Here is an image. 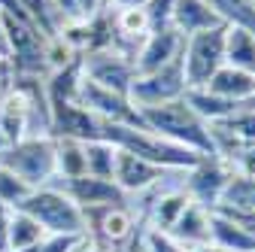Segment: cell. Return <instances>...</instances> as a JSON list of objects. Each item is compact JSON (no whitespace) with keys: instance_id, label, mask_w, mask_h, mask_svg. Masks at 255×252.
<instances>
[{"instance_id":"1","label":"cell","mask_w":255,"mask_h":252,"mask_svg":"<svg viewBox=\"0 0 255 252\" xmlns=\"http://www.w3.org/2000/svg\"><path fill=\"white\" fill-rule=\"evenodd\" d=\"M140 125L155 134H161L164 140H173L198 155H213V134L210 125L188 107L185 98L170 101V104H158V107H143L137 110Z\"/></svg>"},{"instance_id":"2","label":"cell","mask_w":255,"mask_h":252,"mask_svg":"<svg viewBox=\"0 0 255 252\" xmlns=\"http://www.w3.org/2000/svg\"><path fill=\"white\" fill-rule=\"evenodd\" d=\"M107 140L125 152L137 155V158L149 161V164H158L164 170H188L195 167L204 155L191 152L173 140H164L161 134H155L149 128H143V125H107Z\"/></svg>"},{"instance_id":"3","label":"cell","mask_w":255,"mask_h":252,"mask_svg":"<svg viewBox=\"0 0 255 252\" xmlns=\"http://www.w3.org/2000/svg\"><path fill=\"white\" fill-rule=\"evenodd\" d=\"M15 210L27 213L30 219H37L46 234H85V213L55 182L34 188Z\"/></svg>"},{"instance_id":"4","label":"cell","mask_w":255,"mask_h":252,"mask_svg":"<svg viewBox=\"0 0 255 252\" xmlns=\"http://www.w3.org/2000/svg\"><path fill=\"white\" fill-rule=\"evenodd\" d=\"M0 167L12 170L18 179H24L30 188H43L58 179V164H55V137L52 134H37L24 137L0 152Z\"/></svg>"},{"instance_id":"5","label":"cell","mask_w":255,"mask_h":252,"mask_svg":"<svg viewBox=\"0 0 255 252\" xmlns=\"http://www.w3.org/2000/svg\"><path fill=\"white\" fill-rule=\"evenodd\" d=\"M182 73L188 88H204L219 67H225V24L191 34L182 43Z\"/></svg>"},{"instance_id":"6","label":"cell","mask_w":255,"mask_h":252,"mask_svg":"<svg viewBox=\"0 0 255 252\" xmlns=\"http://www.w3.org/2000/svg\"><path fill=\"white\" fill-rule=\"evenodd\" d=\"M185 73H182V58L170 61V64L149 70V73H137L131 82V91H128V101L134 104V110L143 107H158V104H170L185 98Z\"/></svg>"},{"instance_id":"7","label":"cell","mask_w":255,"mask_h":252,"mask_svg":"<svg viewBox=\"0 0 255 252\" xmlns=\"http://www.w3.org/2000/svg\"><path fill=\"white\" fill-rule=\"evenodd\" d=\"M79 70L85 79H91L94 85L101 88H110L116 94H125L131 91V82L137 76L134 70V58L125 55L119 49H94V52H82L79 55Z\"/></svg>"},{"instance_id":"8","label":"cell","mask_w":255,"mask_h":252,"mask_svg":"<svg viewBox=\"0 0 255 252\" xmlns=\"http://www.w3.org/2000/svg\"><path fill=\"white\" fill-rule=\"evenodd\" d=\"M228 179H231V167L222 161L219 155H204L195 167H188L182 173V188L195 204L213 210L219 204L222 192H225Z\"/></svg>"},{"instance_id":"9","label":"cell","mask_w":255,"mask_h":252,"mask_svg":"<svg viewBox=\"0 0 255 252\" xmlns=\"http://www.w3.org/2000/svg\"><path fill=\"white\" fill-rule=\"evenodd\" d=\"M73 104L85 107L88 113H94V116L104 119V122H113V125H140V116H137L134 104L128 101L125 94H116L110 88H101V85H94L85 76H79Z\"/></svg>"},{"instance_id":"10","label":"cell","mask_w":255,"mask_h":252,"mask_svg":"<svg viewBox=\"0 0 255 252\" xmlns=\"http://www.w3.org/2000/svg\"><path fill=\"white\" fill-rule=\"evenodd\" d=\"M173 173H182V170H164V167L149 164V161H143V158H137V155H131V152H125V149L116 146L113 182L122 188L128 198H137V195L149 192V188H155L158 182H164Z\"/></svg>"},{"instance_id":"11","label":"cell","mask_w":255,"mask_h":252,"mask_svg":"<svg viewBox=\"0 0 255 252\" xmlns=\"http://www.w3.org/2000/svg\"><path fill=\"white\" fill-rule=\"evenodd\" d=\"M55 185H61L70 195V201L79 210H98V207H128V195L113 182V179H101V176H73V179H55Z\"/></svg>"},{"instance_id":"12","label":"cell","mask_w":255,"mask_h":252,"mask_svg":"<svg viewBox=\"0 0 255 252\" xmlns=\"http://www.w3.org/2000/svg\"><path fill=\"white\" fill-rule=\"evenodd\" d=\"M182 43H185V37L173 24L149 30V37L140 43V49L134 55V70L137 73H149V70H158V67L170 64V61H176L182 55Z\"/></svg>"},{"instance_id":"13","label":"cell","mask_w":255,"mask_h":252,"mask_svg":"<svg viewBox=\"0 0 255 252\" xmlns=\"http://www.w3.org/2000/svg\"><path fill=\"white\" fill-rule=\"evenodd\" d=\"M170 24L179 30L182 37H191V34H201V30L222 27V18L204 3V0H173Z\"/></svg>"},{"instance_id":"14","label":"cell","mask_w":255,"mask_h":252,"mask_svg":"<svg viewBox=\"0 0 255 252\" xmlns=\"http://www.w3.org/2000/svg\"><path fill=\"white\" fill-rule=\"evenodd\" d=\"M210 88L219 98H228L234 104H255V73H246V70H237L231 64L219 67L216 76L204 85Z\"/></svg>"},{"instance_id":"15","label":"cell","mask_w":255,"mask_h":252,"mask_svg":"<svg viewBox=\"0 0 255 252\" xmlns=\"http://www.w3.org/2000/svg\"><path fill=\"white\" fill-rule=\"evenodd\" d=\"M210 243L222 252H255V234L216 210H210Z\"/></svg>"},{"instance_id":"16","label":"cell","mask_w":255,"mask_h":252,"mask_svg":"<svg viewBox=\"0 0 255 252\" xmlns=\"http://www.w3.org/2000/svg\"><path fill=\"white\" fill-rule=\"evenodd\" d=\"M170 234H173L185 249L207 246V243H210V210L191 201V204L185 207V213L176 219V225L170 228Z\"/></svg>"},{"instance_id":"17","label":"cell","mask_w":255,"mask_h":252,"mask_svg":"<svg viewBox=\"0 0 255 252\" xmlns=\"http://www.w3.org/2000/svg\"><path fill=\"white\" fill-rule=\"evenodd\" d=\"M185 101H188V107L195 110L207 125H216L222 119H228L231 113H237L240 107H246V104H234L228 98H219V94H213L210 88H188L185 91Z\"/></svg>"},{"instance_id":"18","label":"cell","mask_w":255,"mask_h":252,"mask_svg":"<svg viewBox=\"0 0 255 252\" xmlns=\"http://www.w3.org/2000/svg\"><path fill=\"white\" fill-rule=\"evenodd\" d=\"M225 64L255 73V34L249 27H225Z\"/></svg>"},{"instance_id":"19","label":"cell","mask_w":255,"mask_h":252,"mask_svg":"<svg viewBox=\"0 0 255 252\" xmlns=\"http://www.w3.org/2000/svg\"><path fill=\"white\" fill-rule=\"evenodd\" d=\"M6 228H9V252L27 249V246H37V243L46 237V231L40 228L37 219H30V216L21 213V210H9Z\"/></svg>"},{"instance_id":"20","label":"cell","mask_w":255,"mask_h":252,"mask_svg":"<svg viewBox=\"0 0 255 252\" xmlns=\"http://www.w3.org/2000/svg\"><path fill=\"white\" fill-rule=\"evenodd\" d=\"M213 131L231 137L234 143H255V104L240 107L237 113H231L228 119H222L216 125H210Z\"/></svg>"},{"instance_id":"21","label":"cell","mask_w":255,"mask_h":252,"mask_svg":"<svg viewBox=\"0 0 255 252\" xmlns=\"http://www.w3.org/2000/svg\"><path fill=\"white\" fill-rule=\"evenodd\" d=\"M204 3L222 18L225 27H249L255 34V6H252V0H204Z\"/></svg>"},{"instance_id":"22","label":"cell","mask_w":255,"mask_h":252,"mask_svg":"<svg viewBox=\"0 0 255 252\" xmlns=\"http://www.w3.org/2000/svg\"><path fill=\"white\" fill-rule=\"evenodd\" d=\"M55 164H58V179H73V176H82V173H85L82 140L55 137Z\"/></svg>"},{"instance_id":"23","label":"cell","mask_w":255,"mask_h":252,"mask_svg":"<svg viewBox=\"0 0 255 252\" xmlns=\"http://www.w3.org/2000/svg\"><path fill=\"white\" fill-rule=\"evenodd\" d=\"M82 155H85V173H88V176L113 179L116 146H113L110 140H85V143H82Z\"/></svg>"},{"instance_id":"24","label":"cell","mask_w":255,"mask_h":252,"mask_svg":"<svg viewBox=\"0 0 255 252\" xmlns=\"http://www.w3.org/2000/svg\"><path fill=\"white\" fill-rule=\"evenodd\" d=\"M216 207H231V210L255 213V176L231 173V179H228V185H225V192H222V198H219Z\"/></svg>"},{"instance_id":"25","label":"cell","mask_w":255,"mask_h":252,"mask_svg":"<svg viewBox=\"0 0 255 252\" xmlns=\"http://www.w3.org/2000/svg\"><path fill=\"white\" fill-rule=\"evenodd\" d=\"M30 192H34V188H30L24 179H18L6 167H0V207H3V210H15Z\"/></svg>"},{"instance_id":"26","label":"cell","mask_w":255,"mask_h":252,"mask_svg":"<svg viewBox=\"0 0 255 252\" xmlns=\"http://www.w3.org/2000/svg\"><path fill=\"white\" fill-rule=\"evenodd\" d=\"M140 243H143V252H185V246H182L170 231L149 228V225H143Z\"/></svg>"},{"instance_id":"27","label":"cell","mask_w":255,"mask_h":252,"mask_svg":"<svg viewBox=\"0 0 255 252\" xmlns=\"http://www.w3.org/2000/svg\"><path fill=\"white\" fill-rule=\"evenodd\" d=\"M85 234H46L40 240V252H73Z\"/></svg>"},{"instance_id":"28","label":"cell","mask_w":255,"mask_h":252,"mask_svg":"<svg viewBox=\"0 0 255 252\" xmlns=\"http://www.w3.org/2000/svg\"><path fill=\"white\" fill-rule=\"evenodd\" d=\"M15 88V67L9 64V58H0V101L12 94Z\"/></svg>"},{"instance_id":"29","label":"cell","mask_w":255,"mask_h":252,"mask_svg":"<svg viewBox=\"0 0 255 252\" xmlns=\"http://www.w3.org/2000/svg\"><path fill=\"white\" fill-rule=\"evenodd\" d=\"M73 252H119V249H113V246H107V243H101V240H94V237L85 234Z\"/></svg>"},{"instance_id":"30","label":"cell","mask_w":255,"mask_h":252,"mask_svg":"<svg viewBox=\"0 0 255 252\" xmlns=\"http://www.w3.org/2000/svg\"><path fill=\"white\" fill-rule=\"evenodd\" d=\"M149 0H104V6H146Z\"/></svg>"},{"instance_id":"31","label":"cell","mask_w":255,"mask_h":252,"mask_svg":"<svg viewBox=\"0 0 255 252\" xmlns=\"http://www.w3.org/2000/svg\"><path fill=\"white\" fill-rule=\"evenodd\" d=\"M185 252H222V249H216L213 243H207V246H195V249H185Z\"/></svg>"},{"instance_id":"32","label":"cell","mask_w":255,"mask_h":252,"mask_svg":"<svg viewBox=\"0 0 255 252\" xmlns=\"http://www.w3.org/2000/svg\"><path fill=\"white\" fill-rule=\"evenodd\" d=\"M0 58H9V52H6V40H3V30H0Z\"/></svg>"},{"instance_id":"33","label":"cell","mask_w":255,"mask_h":252,"mask_svg":"<svg viewBox=\"0 0 255 252\" xmlns=\"http://www.w3.org/2000/svg\"><path fill=\"white\" fill-rule=\"evenodd\" d=\"M252 6H255V0H252Z\"/></svg>"}]
</instances>
